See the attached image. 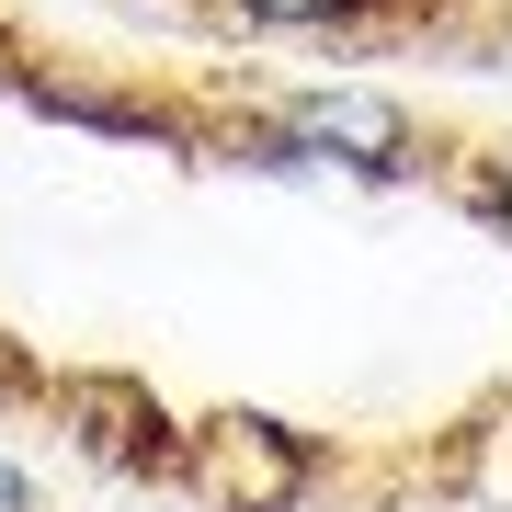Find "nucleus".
I'll list each match as a JSON object with an SVG mask.
<instances>
[{"label":"nucleus","mask_w":512,"mask_h":512,"mask_svg":"<svg viewBox=\"0 0 512 512\" xmlns=\"http://www.w3.org/2000/svg\"><path fill=\"white\" fill-rule=\"evenodd\" d=\"M251 35H342V23H365V12H387V0H228Z\"/></svg>","instance_id":"20e7f679"},{"label":"nucleus","mask_w":512,"mask_h":512,"mask_svg":"<svg viewBox=\"0 0 512 512\" xmlns=\"http://www.w3.org/2000/svg\"><path fill=\"white\" fill-rule=\"evenodd\" d=\"M296 148H308L319 171H365V183H410L421 171V126L399 92H376V80H330V92H285L274 103Z\"/></svg>","instance_id":"7ed1b4c3"},{"label":"nucleus","mask_w":512,"mask_h":512,"mask_svg":"<svg viewBox=\"0 0 512 512\" xmlns=\"http://www.w3.org/2000/svg\"><path fill=\"white\" fill-rule=\"evenodd\" d=\"M0 512H46V501H35V478H23L12 456H0Z\"/></svg>","instance_id":"423d86ee"},{"label":"nucleus","mask_w":512,"mask_h":512,"mask_svg":"<svg viewBox=\"0 0 512 512\" xmlns=\"http://www.w3.org/2000/svg\"><path fill=\"white\" fill-rule=\"evenodd\" d=\"M319 467H330L319 433H296V421H274V410H205L183 490L205 512H308Z\"/></svg>","instance_id":"f03ea898"},{"label":"nucleus","mask_w":512,"mask_h":512,"mask_svg":"<svg viewBox=\"0 0 512 512\" xmlns=\"http://www.w3.org/2000/svg\"><path fill=\"white\" fill-rule=\"evenodd\" d=\"M467 205H478L490 228H512V160H490V171H478V183H467Z\"/></svg>","instance_id":"39448f33"},{"label":"nucleus","mask_w":512,"mask_h":512,"mask_svg":"<svg viewBox=\"0 0 512 512\" xmlns=\"http://www.w3.org/2000/svg\"><path fill=\"white\" fill-rule=\"evenodd\" d=\"M46 410H57V433L80 444L103 478H183L194 467V421L160 399L148 376H114V365H80V376H46Z\"/></svg>","instance_id":"f257e3e1"}]
</instances>
